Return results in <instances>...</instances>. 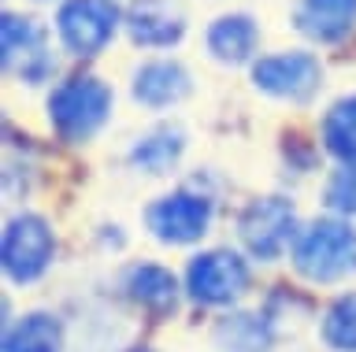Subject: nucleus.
<instances>
[{"label": "nucleus", "mask_w": 356, "mask_h": 352, "mask_svg": "<svg viewBox=\"0 0 356 352\" xmlns=\"http://www.w3.org/2000/svg\"><path fill=\"white\" fill-rule=\"evenodd\" d=\"M293 267L308 282H341L356 271V230L341 219H316L293 241Z\"/></svg>", "instance_id": "nucleus-1"}, {"label": "nucleus", "mask_w": 356, "mask_h": 352, "mask_svg": "<svg viewBox=\"0 0 356 352\" xmlns=\"http://www.w3.org/2000/svg\"><path fill=\"white\" fill-rule=\"evenodd\" d=\"M111 115V90L93 74H74L49 97V119L63 141H89Z\"/></svg>", "instance_id": "nucleus-2"}, {"label": "nucleus", "mask_w": 356, "mask_h": 352, "mask_svg": "<svg viewBox=\"0 0 356 352\" xmlns=\"http://www.w3.org/2000/svg\"><path fill=\"white\" fill-rule=\"evenodd\" d=\"M238 237L256 260H278L289 241H297V212L282 196H260L241 212Z\"/></svg>", "instance_id": "nucleus-3"}, {"label": "nucleus", "mask_w": 356, "mask_h": 352, "mask_svg": "<svg viewBox=\"0 0 356 352\" xmlns=\"http://www.w3.org/2000/svg\"><path fill=\"white\" fill-rule=\"evenodd\" d=\"M4 274L11 282H33L49 271L56 256V237L52 226L41 215H15L4 226Z\"/></svg>", "instance_id": "nucleus-4"}, {"label": "nucleus", "mask_w": 356, "mask_h": 352, "mask_svg": "<svg viewBox=\"0 0 356 352\" xmlns=\"http://www.w3.org/2000/svg\"><path fill=\"white\" fill-rule=\"evenodd\" d=\"M245 285H249V267L230 249L200 252L186 271V290L197 304H230L245 293Z\"/></svg>", "instance_id": "nucleus-5"}, {"label": "nucleus", "mask_w": 356, "mask_h": 352, "mask_svg": "<svg viewBox=\"0 0 356 352\" xmlns=\"http://www.w3.org/2000/svg\"><path fill=\"white\" fill-rule=\"evenodd\" d=\"M115 26H119V8L111 0H67L56 15L60 41L74 56H97L115 37Z\"/></svg>", "instance_id": "nucleus-6"}, {"label": "nucleus", "mask_w": 356, "mask_h": 352, "mask_svg": "<svg viewBox=\"0 0 356 352\" xmlns=\"http://www.w3.org/2000/svg\"><path fill=\"white\" fill-rule=\"evenodd\" d=\"M323 67L312 52H278L252 63V82L256 90L282 97V101H308L319 90Z\"/></svg>", "instance_id": "nucleus-7"}, {"label": "nucleus", "mask_w": 356, "mask_h": 352, "mask_svg": "<svg viewBox=\"0 0 356 352\" xmlns=\"http://www.w3.org/2000/svg\"><path fill=\"white\" fill-rule=\"evenodd\" d=\"M0 37H4V67L11 74H19L22 82H44L56 67L52 52H49V34L22 15H4L0 23Z\"/></svg>", "instance_id": "nucleus-8"}, {"label": "nucleus", "mask_w": 356, "mask_h": 352, "mask_svg": "<svg viewBox=\"0 0 356 352\" xmlns=\"http://www.w3.org/2000/svg\"><path fill=\"white\" fill-rule=\"evenodd\" d=\"M211 223V201L197 193H167L149 208V230L167 245H189V241L204 237Z\"/></svg>", "instance_id": "nucleus-9"}, {"label": "nucleus", "mask_w": 356, "mask_h": 352, "mask_svg": "<svg viewBox=\"0 0 356 352\" xmlns=\"http://www.w3.org/2000/svg\"><path fill=\"white\" fill-rule=\"evenodd\" d=\"M127 30L145 49H171L186 34V12L178 0H134L127 12Z\"/></svg>", "instance_id": "nucleus-10"}, {"label": "nucleus", "mask_w": 356, "mask_h": 352, "mask_svg": "<svg viewBox=\"0 0 356 352\" xmlns=\"http://www.w3.org/2000/svg\"><path fill=\"white\" fill-rule=\"evenodd\" d=\"M293 23L312 41H341L356 26V0H297Z\"/></svg>", "instance_id": "nucleus-11"}, {"label": "nucleus", "mask_w": 356, "mask_h": 352, "mask_svg": "<svg viewBox=\"0 0 356 352\" xmlns=\"http://www.w3.org/2000/svg\"><path fill=\"white\" fill-rule=\"evenodd\" d=\"M186 93H189V74H186L182 63L156 60V63H145V67L134 74V101H141L149 108L178 104Z\"/></svg>", "instance_id": "nucleus-12"}, {"label": "nucleus", "mask_w": 356, "mask_h": 352, "mask_svg": "<svg viewBox=\"0 0 356 352\" xmlns=\"http://www.w3.org/2000/svg\"><path fill=\"white\" fill-rule=\"evenodd\" d=\"M256 41H260V30L249 15H222L208 30V52L219 63H245L252 56Z\"/></svg>", "instance_id": "nucleus-13"}, {"label": "nucleus", "mask_w": 356, "mask_h": 352, "mask_svg": "<svg viewBox=\"0 0 356 352\" xmlns=\"http://www.w3.org/2000/svg\"><path fill=\"white\" fill-rule=\"evenodd\" d=\"M127 290H130L134 301L141 308H149V312H171L175 296H178V282L167 267H160V263H138V267H130V274H127Z\"/></svg>", "instance_id": "nucleus-14"}, {"label": "nucleus", "mask_w": 356, "mask_h": 352, "mask_svg": "<svg viewBox=\"0 0 356 352\" xmlns=\"http://www.w3.org/2000/svg\"><path fill=\"white\" fill-rule=\"evenodd\" d=\"M182 149H186L182 130L160 126V130H152L149 137H141L138 145H134L130 163H134V167H141V171H149V174H163L167 167H175V163H178Z\"/></svg>", "instance_id": "nucleus-15"}, {"label": "nucleus", "mask_w": 356, "mask_h": 352, "mask_svg": "<svg viewBox=\"0 0 356 352\" xmlns=\"http://www.w3.org/2000/svg\"><path fill=\"white\" fill-rule=\"evenodd\" d=\"M323 145L345 163H356V97H341L323 119Z\"/></svg>", "instance_id": "nucleus-16"}, {"label": "nucleus", "mask_w": 356, "mask_h": 352, "mask_svg": "<svg viewBox=\"0 0 356 352\" xmlns=\"http://www.w3.org/2000/svg\"><path fill=\"white\" fill-rule=\"evenodd\" d=\"M4 352H60V323L44 312L19 319L4 337Z\"/></svg>", "instance_id": "nucleus-17"}, {"label": "nucleus", "mask_w": 356, "mask_h": 352, "mask_svg": "<svg viewBox=\"0 0 356 352\" xmlns=\"http://www.w3.org/2000/svg\"><path fill=\"white\" fill-rule=\"evenodd\" d=\"M216 341L222 345V352H267L271 345V326L264 323V315H234L227 323H219Z\"/></svg>", "instance_id": "nucleus-18"}, {"label": "nucleus", "mask_w": 356, "mask_h": 352, "mask_svg": "<svg viewBox=\"0 0 356 352\" xmlns=\"http://www.w3.org/2000/svg\"><path fill=\"white\" fill-rule=\"evenodd\" d=\"M323 337H327V345L334 352H356V293L341 296V301L327 312Z\"/></svg>", "instance_id": "nucleus-19"}, {"label": "nucleus", "mask_w": 356, "mask_h": 352, "mask_svg": "<svg viewBox=\"0 0 356 352\" xmlns=\"http://www.w3.org/2000/svg\"><path fill=\"white\" fill-rule=\"evenodd\" d=\"M327 204L341 215L356 212V163H345V167L330 178L327 185Z\"/></svg>", "instance_id": "nucleus-20"}, {"label": "nucleus", "mask_w": 356, "mask_h": 352, "mask_svg": "<svg viewBox=\"0 0 356 352\" xmlns=\"http://www.w3.org/2000/svg\"><path fill=\"white\" fill-rule=\"evenodd\" d=\"M130 352H152V349H130Z\"/></svg>", "instance_id": "nucleus-21"}]
</instances>
